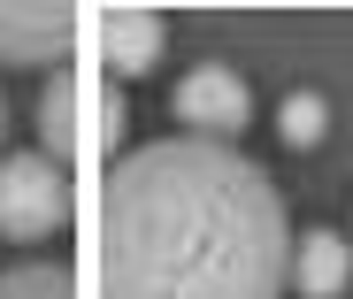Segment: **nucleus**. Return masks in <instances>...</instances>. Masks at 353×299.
<instances>
[{"label":"nucleus","instance_id":"39448f33","mask_svg":"<svg viewBox=\"0 0 353 299\" xmlns=\"http://www.w3.org/2000/svg\"><path fill=\"white\" fill-rule=\"evenodd\" d=\"M161 39H169L161 16H146V8H108V16H100V62H108V77H146V70L161 62Z\"/></svg>","mask_w":353,"mask_h":299},{"label":"nucleus","instance_id":"f257e3e1","mask_svg":"<svg viewBox=\"0 0 353 299\" xmlns=\"http://www.w3.org/2000/svg\"><path fill=\"white\" fill-rule=\"evenodd\" d=\"M284 192L215 138H154L100 185V299H284Z\"/></svg>","mask_w":353,"mask_h":299},{"label":"nucleus","instance_id":"7ed1b4c3","mask_svg":"<svg viewBox=\"0 0 353 299\" xmlns=\"http://www.w3.org/2000/svg\"><path fill=\"white\" fill-rule=\"evenodd\" d=\"M176 115H185V138H215L230 146L246 131V115H254V92L239 70H223V62H200L185 70V85H176Z\"/></svg>","mask_w":353,"mask_h":299},{"label":"nucleus","instance_id":"f03ea898","mask_svg":"<svg viewBox=\"0 0 353 299\" xmlns=\"http://www.w3.org/2000/svg\"><path fill=\"white\" fill-rule=\"evenodd\" d=\"M70 215V176L46 154H0V238H46Z\"/></svg>","mask_w":353,"mask_h":299},{"label":"nucleus","instance_id":"423d86ee","mask_svg":"<svg viewBox=\"0 0 353 299\" xmlns=\"http://www.w3.org/2000/svg\"><path fill=\"white\" fill-rule=\"evenodd\" d=\"M345 284H353V238H338V230L292 238V291L300 299H338Z\"/></svg>","mask_w":353,"mask_h":299},{"label":"nucleus","instance_id":"9d476101","mask_svg":"<svg viewBox=\"0 0 353 299\" xmlns=\"http://www.w3.org/2000/svg\"><path fill=\"white\" fill-rule=\"evenodd\" d=\"M0 131H8V107H0Z\"/></svg>","mask_w":353,"mask_h":299},{"label":"nucleus","instance_id":"0eeeda50","mask_svg":"<svg viewBox=\"0 0 353 299\" xmlns=\"http://www.w3.org/2000/svg\"><path fill=\"white\" fill-rule=\"evenodd\" d=\"M85 107H92V92H85V77H54L46 85V100H39V138H46V161H70V154H85Z\"/></svg>","mask_w":353,"mask_h":299},{"label":"nucleus","instance_id":"1a4fd4ad","mask_svg":"<svg viewBox=\"0 0 353 299\" xmlns=\"http://www.w3.org/2000/svg\"><path fill=\"white\" fill-rule=\"evenodd\" d=\"M323 123H330V107H323L315 92H292V100H284V115H276L284 146H315V138H323Z\"/></svg>","mask_w":353,"mask_h":299},{"label":"nucleus","instance_id":"20e7f679","mask_svg":"<svg viewBox=\"0 0 353 299\" xmlns=\"http://www.w3.org/2000/svg\"><path fill=\"white\" fill-rule=\"evenodd\" d=\"M70 31L77 16L54 8V0H0V62L8 70H46L70 46Z\"/></svg>","mask_w":353,"mask_h":299},{"label":"nucleus","instance_id":"6e6552de","mask_svg":"<svg viewBox=\"0 0 353 299\" xmlns=\"http://www.w3.org/2000/svg\"><path fill=\"white\" fill-rule=\"evenodd\" d=\"M0 299H77V284H70L62 261H23V269L0 276Z\"/></svg>","mask_w":353,"mask_h":299}]
</instances>
